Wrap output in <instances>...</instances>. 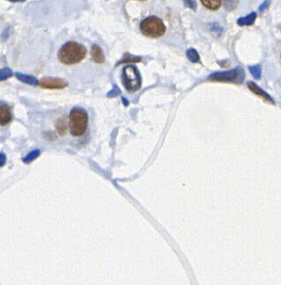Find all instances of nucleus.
I'll list each match as a JSON object with an SVG mask.
<instances>
[{
  "mask_svg": "<svg viewBox=\"0 0 281 285\" xmlns=\"http://www.w3.org/2000/svg\"><path fill=\"white\" fill-rule=\"evenodd\" d=\"M86 53L87 50L83 44L75 42H68L60 49L58 58L62 64L72 66L82 62L86 56Z\"/></svg>",
  "mask_w": 281,
  "mask_h": 285,
  "instance_id": "obj_1",
  "label": "nucleus"
},
{
  "mask_svg": "<svg viewBox=\"0 0 281 285\" xmlns=\"http://www.w3.org/2000/svg\"><path fill=\"white\" fill-rule=\"evenodd\" d=\"M88 114L85 110L80 107L71 110L69 121L71 135L75 137L84 136L88 127Z\"/></svg>",
  "mask_w": 281,
  "mask_h": 285,
  "instance_id": "obj_2",
  "label": "nucleus"
},
{
  "mask_svg": "<svg viewBox=\"0 0 281 285\" xmlns=\"http://www.w3.org/2000/svg\"><path fill=\"white\" fill-rule=\"evenodd\" d=\"M140 31L147 37L158 38L165 34L166 27L160 18L150 16L141 22Z\"/></svg>",
  "mask_w": 281,
  "mask_h": 285,
  "instance_id": "obj_3",
  "label": "nucleus"
},
{
  "mask_svg": "<svg viewBox=\"0 0 281 285\" xmlns=\"http://www.w3.org/2000/svg\"><path fill=\"white\" fill-rule=\"evenodd\" d=\"M244 78H245L244 70L242 68L237 67L233 70L216 72L215 74L210 75L208 79L210 81H214V82L242 84Z\"/></svg>",
  "mask_w": 281,
  "mask_h": 285,
  "instance_id": "obj_4",
  "label": "nucleus"
},
{
  "mask_svg": "<svg viewBox=\"0 0 281 285\" xmlns=\"http://www.w3.org/2000/svg\"><path fill=\"white\" fill-rule=\"evenodd\" d=\"M123 84L129 92H136L142 84L141 75L136 66L129 65L124 67L123 73Z\"/></svg>",
  "mask_w": 281,
  "mask_h": 285,
  "instance_id": "obj_5",
  "label": "nucleus"
},
{
  "mask_svg": "<svg viewBox=\"0 0 281 285\" xmlns=\"http://www.w3.org/2000/svg\"><path fill=\"white\" fill-rule=\"evenodd\" d=\"M68 83L59 78L46 77L40 81L39 85L45 89H63L68 86Z\"/></svg>",
  "mask_w": 281,
  "mask_h": 285,
  "instance_id": "obj_6",
  "label": "nucleus"
},
{
  "mask_svg": "<svg viewBox=\"0 0 281 285\" xmlns=\"http://www.w3.org/2000/svg\"><path fill=\"white\" fill-rule=\"evenodd\" d=\"M247 86H248V88L250 89L253 93L261 96L263 99L267 101L269 103L274 104V101H273V98H272V96H270L266 92H264V90L260 88L257 84H255V83H253V82H248V83H247Z\"/></svg>",
  "mask_w": 281,
  "mask_h": 285,
  "instance_id": "obj_7",
  "label": "nucleus"
},
{
  "mask_svg": "<svg viewBox=\"0 0 281 285\" xmlns=\"http://www.w3.org/2000/svg\"><path fill=\"white\" fill-rule=\"evenodd\" d=\"M91 54L93 57V61L98 63V64H102L105 61L104 53L102 52V49L99 45H93L91 49Z\"/></svg>",
  "mask_w": 281,
  "mask_h": 285,
  "instance_id": "obj_8",
  "label": "nucleus"
},
{
  "mask_svg": "<svg viewBox=\"0 0 281 285\" xmlns=\"http://www.w3.org/2000/svg\"><path fill=\"white\" fill-rule=\"evenodd\" d=\"M12 120V115H11V111L9 109L7 105H3L1 106L0 109V123L1 125H6L7 123H10Z\"/></svg>",
  "mask_w": 281,
  "mask_h": 285,
  "instance_id": "obj_9",
  "label": "nucleus"
},
{
  "mask_svg": "<svg viewBox=\"0 0 281 285\" xmlns=\"http://www.w3.org/2000/svg\"><path fill=\"white\" fill-rule=\"evenodd\" d=\"M256 20V13H252L245 17L238 19L237 23L239 26H250Z\"/></svg>",
  "mask_w": 281,
  "mask_h": 285,
  "instance_id": "obj_10",
  "label": "nucleus"
},
{
  "mask_svg": "<svg viewBox=\"0 0 281 285\" xmlns=\"http://www.w3.org/2000/svg\"><path fill=\"white\" fill-rule=\"evenodd\" d=\"M202 4L211 11H216L221 6V0H201Z\"/></svg>",
  "mask_w": 281,
  "mask_h": 285,
  "instance_id": "obj_11",
  "label": "nucleus"
},
{
  "mask_svg": "<svg viewBox=\"0 0 281 285\" xmlns=\"http://www.w3.org/2000/svg\"><path fill=\"white\" fill-rule=\"evenodd\" d=\"M16 76L19 80H21L23 83H26V84H32V85H36V84H39V83L37 82V80L35 79V77L33 76H30V75H22V74H16Z\"/></svg>",
  "mask_w": 281,
  "mask_h": 285,
  "instance_id": "obj_12",
  "label": "nucleus"
},
{
  "mask_svg": "<svg viewBox=\"0 0 281 285\" xmlns=\"http://www.w3.org/2000/svg\"><path fill=\"white\" fill-rule=\"evenodd\" d=\"M239 0H223V4L226 11L232 12L237 8Z\"/></svg>",
  "mask_w": 281,
  "mask_h": 285,
  "instance_id": "obj_13",
  "label": "nucleus"
},
{
  "mask_svg": "<svg viewBox=\"0 0 281 285\" xmlns=\"http://www.w3.org/2000/svg\"><path fill=\"white\" fill-rule=\"evenodd\" d=\"M56 129L60 135H64L67 131V123L64 119H59L55 124Z\"/></svg>",
  "mask_w": 281,
  "mask_h": 285,
  "instance_id": "obj_14",
  "label": "nucleus"
},
{
  "mask_svg": "<svg viewBox=\"0 0 281 285\" xmlns=\"http://www.w3.org/2000/svg\"><path fill=\"white\" fill-rule=\"evenodd\" d=\"M186 55L188 57L189 61L193 62V63H196L200 60V56L198 54L197 51L194 49H189L186 53Z\"/></svg>",
  "mask_w": 281,
  "mask_h": 285,
  "instance_id": "obj_15",
  "label": "nucleus"
},
{
  "mask_svg": "<svg viewBox=\"0 0 281 285\" xmlns=\"http://www.w3.org/2000/svg\"><path fill=\"white\" fill-rule=\"evenodd\" d=\"M39 155V150H35V151H33V152H31V153H30V154H28L26 157L23 158L22 160H23V162L30 163L31 162V161H33V160L35 159V158H37Z\"/></svg>",
  "mask_w": 281,
  "mask_h": 285,
  "instance_id": "obj_16",
  "label": "nucleus"
},
{
  "mask_svg": "<svg viewBox=\"0 0 281 285\" xmlns=\"http://www.w3.org/2000/svg\"><path fill=\"white\" fill-rule=\"evenodd\" d=\"M249 70H250L251 74L255 77V79H260V77H261V72H262V68H261L260 65L250 66V67H249Z\"/></svg>",
  "mask_w": 281,
  "mask_h": 285,
  "instance_id": "obj_17",
  "label": "nucleus"
},
{
  "mask_svg": "<svg viewBox=\"0 0 281 285\" xmlns=\"http://www.w3.org/2000/svg\"><path fill=\"white\" fill-rule=\"evenodd\" d=\"M140 62V58L133 57L129 54H126L125 57H123V60L120 63H127V62Z\"/></svg>",
  "mask_w": 281,
  "mask_h": 285,
  "instance_id": "obj_18",
  "label": "nucleus"
},
{
  "mask_svg": "<svg viewBox=\"0 0 281 285\" xmlns=\"http://www.w3.org/2000/svg\"><path fill=\"white\" fill-rule=\"evenodd\" d=\"M185 6H187L188 8L192 9L193 11H195L197 8V3L196 0H184Z\"/></svg>",
  "mask_w": 281,
  "mask_h": 285,
  "instance_id": "obj_19",
  "label": "nucleus"
},
{
  "mask_svg": "<svg viewBox=\"0 0 281 285\" xmlns=\"http://www.w3.org/2000/svg\"><path fill=\"white\" fill-rule=\"evenodd\" d=\"M10 76H12V71L9 68H4L3 70H1V80H5Z\"/></svg>",
  "mask_w": 281,
  "mask_h": 285,
  "instance_id": "obj_20",
  "label": "nucleus"
},
{
  "mask_svg": "<svg viewBox=\"0 0 281 285\" xmlns=\"http://www.w3.org/2000/svg\"><path fill=\"white\" fill-rule=\"evenodd\" d=\"M270 4H271V1H270V0L264 1V3L261 4V6L259 7L260 13H264V11H266V10L268 9L269 6H270Z\"/></svg>",
  "mask_w": 281,
  "mask_h": 285,
  "instance_id": "obj_21",
  "label": "nucleus"
},
{
  "mask_svg": "<svg viewBox=\"0 0 281 285\" xmlns=\"http://www.w3.org/2000/svg\"><path fill=\"white\" fill-rule=\"evenodd\" d=\"M7 1L13 2V3H16V2H24L25 0H7Z\"/></svg>",
  "mask_w": 281,
  "mask_h": 285,
  "instance_id": "obj_22",
  "label": "nucleus"
},
{
  "mask_svg": "<svg viewBox=\"0 0 281 285\" xmlns=\"http://www.w3.org/2000/svg\"><path fill=\"white\" fill-rule=\"evenodd\" d=\"M140 1H145V0H140Z\"/></svg>",
  "mask_w": 281,
  "mask_h": 285,
  "instance_id": "obj_23",
  "label": "nucleus"
},
{
  "mask_svg": "<svg viewBox=\"0 0 281 285\" xmlns=\"http://www.w3.org/2000/svg\"><path fill=\"white\" fill-rule=\"evenodd\" d=\"M280 29H281V26H280Z\"/></svg>",
  "mask_w": 281,
  "mask_h": 285,
  "instance_id": "obj_24",
  "label": "nucleus"
}]
</instances>
